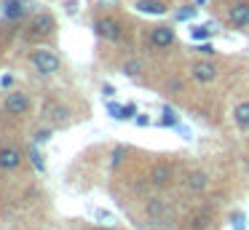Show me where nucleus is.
I'll return each mask as SVG.
<instances>
[{
    "label": "nucleus",
    "mask_w": 249,
    "mask_h": 230,
    "mask_svg": "<svg viewBox=\"0 0 249 230\" xmlns=\"http://www.w3.org/2000/svg\"><path fill=\"white\" fill-rule=\"evenodd\" d=\"M0 206H3V195H0Z\"/></svg>",
    "instance_id": "obj_19"
},
{
    "label": "nucleus",
    "mask_w": 249,
    "mask_h": 230,
    "mask_svg": "<svg viewBox=\"0 0 249 230\" xmlns=\"http://www.w3.org/2000/svg\"><path fill=\"white\" fill-rule=\"evenodd\" d=\"M182 187L185 193H190V195H206V193L212 190V174L204 169V166H190V169H185L182 174Z\"/></svg>",
    "instance_id": "obj_12"
},
{
    "label": "nucleus",
    "mask_w": 249,
    "mask_h": 230,
    "mask_svg": "<svg viewBox=\"0 0 249 230\" xmlns=\"http://www.w3.org/2000/svg\"><path fill=\"white\" fill-rule=\"evenodd\" d=\"M3 14H6L8 21H17V19L30 16V5H27V0H6L3 3Z\"/></svg>",
    "instance_id": "obj_14"
},
{
    "label": "nucleus",
    "mask_w": 249,
    "mask_h": 230,
    "mask_svg": "<svg viewBox=\"0 0 249 230\" xmlns=\"http://www.w3.org/2000/svg\"><path fill=\"white\" fill-rule=\"evenodd\" d=\"M81 230H124V228H105V225H81Z\"/></svg>",
    "instance_id": "obj_17"
},
{
    "label": "nucleus",
    "mask_w": 249,
    "mask_h": 230,
    "mask_svg": "<svg viewBox=\"0 0 249 230\" xmlns=\"http://www.w3.org/2000/svg\"><path fill=\"white\" fill-rule=\"evenodd\" d=\"M33 115H35L33 94H27L22 88L3 94V99H0V118L3 121H8L11 126H22V123L33 121Z\"/></svg>",
    "instance_id": "obj_3"
},
{
    "label": "nucleus",
    "mask_w": 249,
    "mask_h": 230,
    "mask_svg": "<svg viewBox=\"0 0 249 230\" xmlns=\"http://www.w3.org/2000/svg\"><path fill=\"white\" fill-rule=\"evenodd\" d=\"M56 30H59V24H56V16L51 14V11H35V14L24 21L22 35L30 46H43V43H49L56 37Z\"/></svg>",
    "instance_id": "obj_5"
},
{
    "label": "nucleus",
    "mask_w": 249,
    "mask_h": 230,
    "mask_svg": "<svg viewBox=\"0 0 249 230\" xmlns=\"http://www.w3.org/2000/svg\"><path fill=\"white\" fill-rule=\"evenodd\" d=\"M222 75V64L217 59H193L188 64V78L196 86H212Z\"/></svg>",
    "instance_id": "obj_10"
},
{
    "label": "nucleus",
    "mask_w": 249,
    "mask_h": 230,
    "mask_svg": "<svg viewBox=\"0 0 249 230\" xmlns=\"http://www.w3.org/2000/svg\"><path fill=\"white\" fill-rule=\"evenodd\" d=\"M233 123L238 131H249V99H241L233 107Z\"/></svg>",
    "instance_id": "obj_16"
},
{
    "label": "nucleus",
    "mask_w": 249,
    "mask_h": 230,
    "mask_svg": "<svg viewBox=\"0 0 249 230\" xmlns=\"http://www.w3.org/2000/svg\"><path fill=\"white\" fill-rule=\"evenodd\" d=\"M145 46L156 53L172 51V48H177V35L169 24H150L145 27Z\"/></svg>",
    "instance_id": "obj_9"
},
{
    "label": "nucleus",
    "mask_w": 249,
    "mask_h": 230,
    "mask_svg": "<svg viewBox=\"0 0 249 230\" xmlns=\"http://www.w3.org/2000/svg\"><path fill=\"white\" fill-rule=\"evenodd\" d=\"M140 201V217L145 225H166L169 219H174V206L166 198V193H147V195L137 198Z\"/></svg>",
    "instance_id": "obj_6"
},
{
    "label": "nucleus",
    "mask_w": 249,
    "mask_h": 230,
    "mask_svg": "<svg viewBox=\"0 0 249 230\" xmlns=\"http://www.w3.org/2000/svg\"><path fill=\"white\" fill-rule=\"evenodd\" d=\"M172 0H134L137 11H145V14H166Z\"/></svg>",
    "instance_id": "obj_15"
},
{
    "label": "nucleus",
    "mask_w": 249,
    "mask_h": 230,
    "mask_svg": "<svg viewBox=\"0 0 249 230\" xmlns=\"http://www.w3.org/2000/svg\"><path fill=\"white\" fill-rule=\"evenodd\" d=\"M40 118L49 123L51 128H65L70 123H75V105H70L62 91H49L43 99V107H40Z\"/></svg>",
    "instance_id": "obj_4"
},
{
    "label": "nucleus",
    "mask_w": 249,
    "mask_h": 230,
    "mask_svg": "<svg viewBox=\"0 0 249 230\" xmlns=\"http://www.w3.org/2000/svg\"><path fill=\"white\" fill-rule=\"evenodd\" d=\"M244 171H247V177H249V150L244 153Z\"/></svg>",
    "instance_id": "obj_18"
},
{
    "label": "nucleus",
    "mask_w": 249,
    "mask_h": 230,
    "mask_svg": "<svg viewBox=\"0 0 249 230\" xmlns=\"http://www.w3.org/2000/svg\"><path fill=\"white\" fill-rule=\"evenodd\" d=\"M212 14L231 30H249V0H217Z\"/></svg>",
    "instance_id": "obj_7"
},
{
    "label": "nucleus",
    "mask_w": 249,
    "mask_h": 230,
    "mask_svg": "<svg viewBox=\"0 0 249 230\" xmlns=\"http://www.w3.org/2000/svg\"><path fill=\"white\" fill-rule=\"evenodd\" d=\"M182 160L177 155H150L140 163V177L147 193H169L182 182Z\"/></svg>",
    "instance_id": "obj_1"
},
{
    "label": "nucleus",
    "mask_w": 249,
    "mask_h": 230,
    "mask_svg": "<svg viewBox=\"0 0 249 230\" xmlns=\"http://www.w3.org/2000/svg\"><path fill=\"white\" fill-rule=\"evenodd\" d=\"M27 158H24V150L19 147V142H0V174L14 177L24 169Z\"/></svg>",
    "instance_id": "obj_11"
},
{
    "label": "nucleus",
    "mask_w": 249,
    "mask_h": 230,
    "mask_svg": "<svg viewBox=\"0 0 249 230\" xmlns=\"http://www.w3.org/2000/svg\"><path fill=\"white\" fill-rule=\"evenodd\" d=\"M27 64L35 70L38 75H43V78H51V75L62 72V59L56 51H51V48L46 46H35L33 51L27 53Z\"/></svg>",
    "instance_id": "obj_8"
},
{
    "label": "nucleus",
    "mask_w": 249,
    "mask_h": 230,
    "mask_svg": "<svg viewBox=\"0 0 249 230\" xmlns=\"http://www.w3.org/2000/svg\"><path fill=\"white\" fill-rule=\"evenodd\" d=\"M91 27L97 32L99 40L113 43L115 48H126L134 43V30L137 27L131 24L129 14L118 8H107V5H97L91 11Z\"/></svg>",
    "instance_id": "obj_2"
},
{
    "label": "nucleus",
    "mask_w": 249,
    "mask_h": 230,
    "mask_svg": "<svg viewBox=\"0 0 249 230\" xmlns=\"http://www.w3.org/2000/svg\"><path fill=\"white\" fill-rule=\"evenodd\" d=\"M182 228L185 230H214L217 228L214 209H212L209 203H204V206H193L182 217Z\"/></svg>",
    "instance_id": "obj_13"
}]
</instances>
